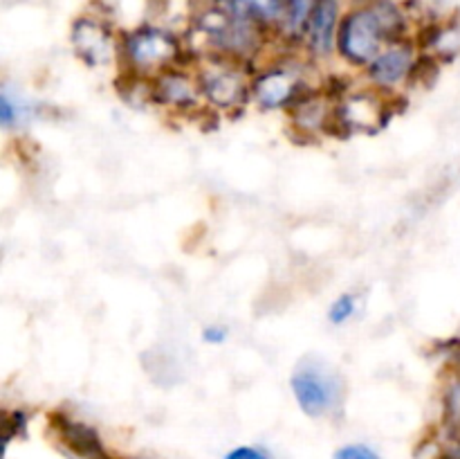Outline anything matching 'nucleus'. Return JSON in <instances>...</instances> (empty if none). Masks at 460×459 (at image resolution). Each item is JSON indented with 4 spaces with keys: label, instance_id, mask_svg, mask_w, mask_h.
<instances>
[{
    "label": "nucleus",
    "instance_id": "6e6552de",
    "mask_svg": "<svg viewBox=\"0 0 460 459\" xmlns=\"http://www.w3.org/2000/svg\"><path fill=\"white\" fill-rule=\"evenodd\" d=\"M153 104L175 115H193L202 111L205 97L196 72L173 66L153 76Z\"/></svg>",
    "mask_w": 460,
    "mask_h": 459
},
{
    "label": "nucleus",
    "instance_id": "423d86ee",
    "mask_svg": "<svg viewBox=\"0 0 460 459\" xmlns=\"http://www.w3.org/2000/svg\"><path fill=\"white\" fill-rule=\"evenodd\" d=\"M70 43L76 57L88 68H106L119 58V36L103 18L85 14L70 27Z\"/></svg>",
    "mask_w": 460,
    "mask_h": 459
},
{
    "label": "nucleus",
    "instance_id": "20e7f679",
    "mask_svg": "<svg viewBox=\"0 0 460 459\" xmlns=\"http://www.w3.org/2000/svg\"><path fill=\"white\" fill-rule=\"evenodd\" d=\"M202 97L218 112H236L252 99V79L243 63L207 54L196 70Z\"/></svg>",
    "mask_w": 460,
    "mask_h": 459
},
{
    "label": "nucleus",
    "instance_id": "9d476101",
    "mask_svg": "<svg viewBox=\"0 0 460 459\" xmlns=\"http://www.w3.org/2000/svg\"><path fill=\"white\" fill-rule=\"evenodd\" d=\"M344 12L341 0H319L305 22L304 45L308 54L317 61H326L337 52V36Z\"/></svg>",
    "mask_w": 460,
    "mask_h": 459
},
{
    "label": "nucleus",
    "instance_id": "412c9836",
    "mask_svg": "<svg viewBox=\"0 0 460 459\" xmlns=\"http://www.w3.org/2000/svg\"><path fill=\"white\" fill-rule=\"evenodd\" d=\"M225 459H272L259 446H236L225 454Z\"/></svg>",
    "mask_w": 460,
    "mask_h": 459
},
{
    "label": "nucleus",
    "instance_id": "f257e3e1",
    "mask_svg": "<svg viewBox=\"0 0 460 459\" xmlns=\"http://www.w3.org/2000/svg\"><path fill=\"white\" fill-rule=\"evenodd\" d=\"M407 18L391 0H368L344 14L337 36V54L349 66L367 70L373 58L394 40L404 39Z\"/></svg>",
    "mask_w": 460,
    "mask_h": 459
},
{
    "label": "nucleus",
    "instance_id": "2eb2a0df",
    "mask_svg": "<svg viewBox=\"0 0 460 459\" xmlns=\"http://www.w3.org/2000/svg\"><path fill=\"white\" fill-rule=\"evenodd\" d=\"M151 9L153 22L175 32V34H184L191 30L198 12H200L198 0H153Z\"/></svg>",
    "mask_w": 460,
    "mask_h": 459
},
{
    "label": "nucleus",
    "instance_id": "ddd939ff",
    "mask_svg": "<svg viewBox=\"0 0 460 459\" xmlns=\"http://www.w3.org/2000/svg\"><path fill=\"white\" fill-rule=\"evenodd\" d=\"M223 4L234 16L254 21L265 32H281L283 18H286V0H216Z\"/></svg>",
    "mask_w": 460,
    "mask_h": 459
},
{
    "label": "nucleus",
    "instance_id": "a211bd4d",
    "mask_svg": "<svg viewBox=\"0 0 460 459\" xmlns=\"http://www.w3.org/2000/svg\"><path fill=\"white\" fill-rule=\"evenodd\" d=\"M443 423L454 441H460V372H452L443 387Z\"/></svg>",
    "mask_w": 460,
    "mask_h": 459
},
{
    "label": "nucleus",
    "instance_id": "f3484780",
    "mask_svg": "<svg viewBox=\"0 0 460 459\" xmlns=\"http://www.w3.org/2000/svg\"><path fill=\"white\" fill-rule=\"evenodd\" d=\"M319 0H286V18H283L281 34L288 40H304L305 22Z\"/></svg>",
    "mask_w": 460,
    "mask_h": 459
},
{
    "label": "nucleus",
    "instance_id": "f03ea898",
    "mask_svg": "<svg viewBox=\"0 0 460 459\" xmlns=\"http://www.w3.org/2000/svg\"><path fill=\"white\" fill-rule=\"evenodd\" d=\"M184 54L180 34L146 22L119 36V61L124 72L153 79L160 72L178 66Z\"/></svg>",
    "mask_w": 460,
    "mask_h": 459
},
{
    "label": "nucleus",
    "instance_id": "1a4fd4ad",
    "mask_svg": "<svg viewBox=\"0 0 460 459\" xmlns=\"http://www.w3.org/2000/svg\"><path fill=\"white\" fill-rule=\"evenodd\" d=\"M389 120L380 90H350L335 104V126L346 133H376Z\"/></svg>",
    "mask_w": 460,
    "mask_h": 459
},
{
    "label": "nucleus",
    "instance_id": "0eeeda50",
    "mask_svg": "<svg viewBox=\"0 0 460 459\" xmlns=\"http://www.w3.org/2000/svg\"><path fill=\"white\" fill-rule=\"evenodd\" d=\"M418 58L420 54H418L416 43H411L409 39L394 40L367 68L368 81L380 93H398L400 88L411 84Z\"/></svg>",
    "mask_w": 460,
    "mask_h": 459
},
{
    "label": "nucleus",
    "instance_id": "4be33fe9",
    "mask_svg": "<svg viewBox=\"0 0 460 459\" xmlns=\"http://www.w3.org/2000/svg\"><path fill=\"white\" fill-rule=\"evenodd\" d=\"M227 338L229 331L223 324H209V327H205V331H202V340H205L207 345H223Z\"/></svg>",
    "mask_w": 460,
    "mask_h": 459
},
{
    "label": "nucleus",
    "instance_id": "aec40b11",
    "mask_svg": "<svg viewBox=\"0 0 460 459\" xmlns=\"http://www.w3.org/2000/svg\"><path fill=\"white\" fill-rule=\"evenodd\" d=\"M335 459H380V454L367 444H346L337 450Z\"/></svg>",
    "mask_w": 460,
    "mask_h": 459
},
{
    "label": "nucleus",
    "instance_id": "4468645a",
    "mask_svg": "<svg viewBox=\"0 0 460 459\" xmlns=\"http://www.w3.org/2000/svg\"><path fill=\"white\" fill-rule=\"evenodd\" d=\"M425 54L438 61H452L460 54V25L456 21H434L425 27L420 40Z\"/></svg>",
    "mask_w": 460,
    "mask_h": 459
},
{
    "label": "nucleus",
    "instance_id": "dca6fc26",
    "mask_svg": "<svg viewBox=\"0 0 460 459\" xmlns=\"http://www.w3.org/2000/svg\"><path fill=\"white\" fill-rule=\"evenodd\" d=\"M34 117V106L25 97L13 93L12 88H3L0 93V124L7 130L22 129Z\"/></svg>",
    "mask_w": 460,
    "mask_h": 459
},
{
    "label": "nucleus",
    "instance_id": "f8f14e48",
    "mask_svg": "<svg viewBox=\"0 0 460 459\" xmlns=\"http://www.w3.org/2000/svg\"><path fill=\"white\" fill-rule=\"evenodd\" d=\"M52 428L57 432L58 441L72 450L81 459H111L106 454L102 439L94 432L93 426L76 418L66 417V414H52Z\"/></svg>",
    "mask_w": 460,
    "mask_h": 459
},
{
    "label": "nucleus",
    "instance_id": "7ed1b4c3",
    "mask_svg": "<svg viewBox=\"0 0 460 459\" xmlns=\"http://www.w3.org/2000/svg\"><path fill=\"white\" fill-rule=\"evenodd\" d=\"M290 387L301 412L313 418L332 417L344 403V381L319 358L301 360L292 372Z\"/></svg>",
    "mask_w": 460,
    "mask_h": 459
},
{
    "label": "nucleus",
    "instance_id": "39448f33",
    "mask_svg": "<svg viewBox=\"0 0 460 459\" xmlns=\"http://www.w3.org/2000/svg\"><path fill=\"white\" fill-rule=\"evenodd\" d=\"M305 68L295 61H279L252 76V99L263 111H290L310 93Z\"/></svg>",
    "mask_w": 460,
    "mask_h": 459
},
{
    "label": "nucleus",
    "instance_id": "6ab92c4d",
    "mask_svg": "<svg viewBox=\"0 0 460 459\" xmlns=\"http://www.w3.org/2000/svg\"><path fill=\"white\" fill-rule=\"evenodd\" d=\"M359 309V297L355 292H341L340 297H335V302L328 309V320H331L332 327H344L350 320L358 315Z\"/></svg>",
    "mask_w": 460,
    "mask_h": 459
},
{
    "label": "nucleus",
    "instance_id": "9b49d317",
    "mask_svg": "<svg viewBox=\"0 0 460 459\" xmlns=\"http://www.w3.org/2000/svg\"><path fill=\"white\" fill-rule=\"evenodd\" d=\"M335 104L326 90H310L301 102L288 111L290 126L301 138H317L326 130L335 129Z\"/></svg>",
    "mask_w": 460,
    "mask_h": 459
}]
</instances>
